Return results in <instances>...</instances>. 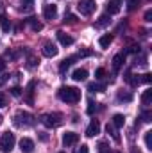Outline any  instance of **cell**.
Instances as JSON below:
<instances>
[{
	"label": "cell",
	"mask_w": 152,
	"mask_h": 153,
	"mask_svg": "<svg viewBox=\"0 0 152 153\" xmlns=\"http://www.w3.org/2000/svg\"><path fill=\"white\" fill-rule=\"evenodd\" d=\"M57 96L61 102L65 103H77L81 100V91L77 87H70V85H63L59 91H57Z\"/></svg>",
	"instance_id": "obj_1"
},
{
	"label": "cell",
	"mask_w": 152,
	"mask_h": 153,
	"mask_svg": "<svg viewBox=\"0 0 152 153\" xmlns=\"http://www.w3.org/2000/svg\"><path fill=\"white\" fill-rule=\"evenodd\" d=\"M41 123L47 128H57V126L63 125V114H59V112H47V114L41 116Z\"/></svg>",
	"instance_id": "obj_2"
},
{
	"label": "cell",
	"mask_w": 152,
	"mask_h": 153,
	"mask_svg": "<svg viewBox=\"0 0 152 153\" xmlns=\"http://www.w3.org/2000/svg\"><path fill=\"white\" fill-rule=\"evenodd\" d=\"M14 125L16 126H32L34 125V116L29 114V112H23V111H18L14 114Z\"/></svg>",
	"instance_id": "obj_3"
},
{
	"label": "cell",
	"mask_w": 152,
	"mask_h": 153,
	"mask_svg": "<svg viewBox=\"0 0 152 153\" xmlns=\"http://www.w3.org/2000/svg\"><path fill=\"white\" fill-rule=\"evenodd\" d=\"M14 143H16V139H14V134H11V132H5V134H2V137H0V150H2L4 153L13 152V148H14Z\"/></svg>",
	"instance_id": "obj_4"
},
{
	"label": "cell",
	"mask_w": 152,
	"mask_h": 153,
	"mask_svg": "<svg viewBox=\"0 0 152 153\" xmlns=\"http://www.w3.org/2000/svg\"><path fill=\"white\" fill-rule=\"evenodd\" d=\"M77 9H79L81 14L90 16V14L97 9V4H95V0H79V2H77Z\"/></svg>",
	"instance_id": "obj_5"
},
{
	"label": "cell",
	"mask_w": 152,
	"mask_h": 153,
	"mask_svg": "<svg viewBox=\"0 0 152 153\" xmlns=\"http://www.w3.org/2000/svg\"><path fill=\"white\" fill-rule=\"evenodd\" d=\"M43 16L47 18V20H56V16H57V5H54V4H45L43 5Z\"/></svg>",
	"instance_id": "obj_6"
},
{
	"label": "cell",
	"mask_w": 152,
	"mask_h": 153,
	"mask_svg": "<svg viewBox=\"0 0 152 153\" xmlns=\"http://www.w3.org/2000/svg\"><path fill=\"white\" fill-rule=\"evenodd\" d=\"M57 52H59V48H57V46H56L54 43L47 41V43L43 45V55H45V57L52 59V57H56V55H57Z\"/></svg>",
	"instance_id": "obj_7"
},
{
	"label": "cell",
	"mask_w": 152,
	"mask_h": 153,
	"mask_svg": "<svg viewBox=\"0 0 152 153\" xmlns=\"http://www.w3.org/2000/svg\"><path fill=\"white\" fill-rule=\"evenodd\" d=\"M20 150H22V153H32L34 152V141L29 139V137H22V141H20Z\"/></svg>",
	"instance_id": "obj_8"
},
{
	"label": "cell",
	"mask_w": 152,
	"mask_h": 153,
	"mask_svg": "<svg viewBox=\"0 0 152 153\" xmlns=\"http://www.w3.org/2000/svg\"><path fill=\"white\" fill-rule=\"evenodd\" d=\"M99 132H100V123L97 119H91V123L86 128V135L88 137H95V135H99Z\"/></svg>",
	"instance_id": "obj_9"
},
{
	"label": "cell",
	"mask_w": 152,
	"mask_h": 153,
	"mask_svg": "<svg viewBox=\"0 0 152 153\" xmlns=\"http://www.w3.org/2000/svg\"><path fill=\"white\" fill-rule=\"evenodd\" d=\"M77 141H79V134H75V132H66L63 135V144L65 146H74V144H77Z\"/></svg>",
	"instance_id": "obj_10"
},
{
	"label": "cell",
	"mask_w": 152,
	"mask_h": 153,
	"mask_svg": "<svg viewBox=\"0 0 152 153\" xmlns=\"http://www.w3.org/2000/svg\"><path fill=\"white\" fill-rule=\"evenodd\" d=\"M120 5H122V0H109V2H108V5H106V9H108V14L111 16V14L120 13Z\"/></svg>",
	"instance_id": "obj_11"
},
{
	"label": "cell",
	"mask_w": 152,
	"mask_h": 153,
	"mask_svg": "<svg viewBox=\"0 0 152 153\" xmlns=\"http://www.w3.org/2000/svg\"><path fill=\"white\" fill-rule=\"evenodd\" d=\"M123 62H125V53L122 52V53H116L113 57V70L114 71H120V68L123 66Z\"/></svg>",
	"instance_id": "obj_12"
},
{
	"label": "cell",
	"mask_w": 152,
	"mask_h": 153,
	"mask_svg": "<svg viewBox=\"0 0 152 153\" xmlns=\"http://www.w3.org/2000/svg\"><path fill=\"white\" fill-rule=\"evenodd\" d=\"M57 39H59V43H61L63 46H70V45H74V38L68 36V34H65L63 30L57 32Z\"/></svg>",
	"instance_id": "obj_13"
},
{
	"label": "cell",
	"mask_w": 152,
	"mask_h": 153,
	"mask_svg": "<svg viewBox=\"0 0 152 153\" xmlns=\"http://www.w3.org/2000/svg\"><path fill=\"white\" fill-rule=\"evenodd\" d=\"M72 78H74L75 82H84V80L88 78V71H86L84 68H79V70H75V71L72 73Z\"/></svg>",
	"instance_id": "obj_14"
},
{
	"label": "cell",
	"mask_w": 152,
	"mask_h": 153,
	"mask_svg": "<svg viewBox=\"0 0 152 153\" xmlns=\"http://www.w3.org/2000/svg\"><path fill=\"white\" fill-rule=\"evenodd\" d=\"M88 91L90 93H102V91H106V84L91 82V84H88Z\"/></svg>",
	"instance_id": "obj_15"
},
{
	"label": "cell",
	"mask_w": 152,
	"mask_h": 153,
	"mask_svg": "<svg viewBox=\"0 0 152 153\" xmlns=\"http://www.w3.org/2000/svg\"><path fill=\"white\" fill-rule=\"evenodd\" d=\"M111 125H113L114 128H122V126L125 125V116H123V114H114Z\"/></svg>",
	"instance_id": "obj_16"
},
{
	"label": "cell",
	"mask_w": 152,
	"mask_h": 153,
	"mask_svg": "<svg viewBox=\"0 0 152 153\" xmlns=\"http://www.w3.org/2000/svg\"><path fill=\"white\" fill-rule=\"evenodd\" d=\"M0 29L4 32H9L11 30V20L5 16V14H0Z\"/></svg>",
	"instance_id": "obj_17"
},
{
	"label": "cell",
	"mask_w": 152,
	"mask_h": 153,
	"mask_svg": "<svg viewBox=\"0 0 152 153\" xmlns=\"http://www.w3.org/2000/svg\"><path fill=\"white\" fill-rule=\"evenodd\" d=\"M111 43H113V36L111 34H104V36H100V39H99L100 48H109Z\"/></svg>",
	"instance_id": "obj_18"
},
{
	"label": "cell",
	"mask_w": 152,
	"mask_h": 153,
	"mask_svg": "<svg viewBox=\"0 0 152 153\" xmlns=\"http://www.w3.org/2000/svg\"><path fill=\"white\" fill-rule=\"evenodd\" d=\"M109 23H111V16H109V14H102V16L99 18V22L95 23V27L100 29V27H108Z\"/></svg>",
	"instance_id": "obj_19"
},
{
	"label": "cell",
	"mask_w": 152,
	"mask_h": 153,
	"mask_svg": "<svg viewBox=\"0 0 152 153\" xmlns=\"http://www.w3.org/2000/svg\"><path fill=\"white\" fill-rule=\"evenodd\" d=\"M75 59H77V57H68V59H65V61L59 64V71H61V73H65V71L74 64V61H75Z\"/></svg>",
	"instance_id": "obj_20"
},
{
	"label": "cell",
	"mask_w": 152,
	"mask_h": 153,
	"mask_svg": "<svg viewBox=\"0 0 152 153\" xmlns=\"http://www.w3.org/2000/svg\"><path fill=\"white\" fill-rule=\"evenodd\" d=\"M25 22H27V23H29V25H31V29H32V30H34V32H39V30H41V29H43V25H41V23H39L38 20H36V18H27V20H25Z\"/></svg>",
	"instance_id": "obj_21"
},
{
	"label": "cell",
	"mask_w": 152,
	"mask_h": 153,
	"mask_svg": "<svg viewBox=\"0 0 152 153\" xmlns=\"http://www.w3.org/2000/svg\"><path fill=\"white\" fill-rule=\"evenodd\" d=\"M141 103H143L145 107L152 105V91H150V89H147V91L141 94Z\"/></svg>",
	"instance_id": "obj_22"
},
{
	"label": "cell",
	"mask_w": 152,
	"mask_h": 153,
	"mask_svg": "<svg viewBox=\"0 0 152 153\" xmlns=\"http://www.w3.org/2000/svg\"><path fill=\"white\" fill-rule=\"evenodd\" d=\"M34 85H36V84H34V82H31V84H29V87H27V98H25V100H27V103H29V105H32V103H34V98H32V94H34Z\"/></svg>",
	"instance_id": "obj_23"
},
{
	"label": "cell",
	"mask_w": 152,
	"mask_h": 153,
	"mask_svg": "<svg viewBox=\"0 0 152 153\" xmlns=\"http://www.w3.org/2000/svg\"><path fill=\"white\" fill-rule=\"evenodd\" d=\"M116 98H118V102H132V94L127 91H120Z\"/></svg>",
	"instance_id": "obj_24"
},
{
	"label": "cell",
	"mask_w": 152,
	"mask_h": 153,
	"mask_svg": "<svg viewBox=\"0 0 152 153\" xmlns=\"http://www.w3.org/2000/svg\"><path fill=\"white\" fill-rule=\"evenodd\" d=\"M145 146H147V150L152 152V130L145 132Z\"/></svg>",
	"instance_id": "obj_25"
},
{
	"label": "cell",
	"mask_w": 152,
	"mask_h": 153,
	"mask_svg": "<svg viewBox=\"0 0 152 153\" xmlns=\"http://www.w3.org/2000/svg\"><path fill=\"white\" fill-rule=\"evenodd\" d=\"M38 64H39L38 57H34V55H29V57H27V66H29V68H36Z\"/></svg>",
	"instance_id": "obj_26"
},
{
	"label": "cell",
	"mask_w": 152,
	"mask_h": 153,
	"mask_svg": "<svg viewBox=\"0 0 152 153\" xmlns=\"http://www.w3.org/2000/svg\"><path fill=\"white\" fill-rule=\"evenodd\" d=\"M106 130H108V134H111V135H113V139L116 141V143H120V137H118V134L114 132V126H113V125H109V123H108Z\"/></svg>",
	"instance_id": "obj_27"
},
{
	"label": "cell",
	"mask_w": 152,
	"mask_h": 153,
	"mask_svg": "<svg viewBox=\"0 0 152 153\" xmlns=\"http://www.w3.org/2000/svg\"><path fill=\"white\" fill-rule=\"evenodd\" d=\"M97 105H99V103H93V102L90 100V102H88V111H86V112H88L90 116L93 114V112H97V111H99V107H97Z\"/></svg>",
	"instance_id": "obj_28"
},
{
	"label": "cell",
	"mask_w": 152,
	"mask_h": 153,
	"mask_svg": "<svg viewBox=\"0 0 152 153\" xmlns=\"http://www.w3.org/2000/svg\"><path fill=\"white\" fill-rule=\"evenodd\" d=\"M140 117H141V121H145V123H150V121H152V112H150V111H143Z\"/></svg>",
	"instance_id": "obj_29"
},
{
	"label": "cell",
	"mask_w": 152,
	"mask_h": 153,
	"mask_svg": "<svg viewBox=\"0 0 152 153\" xmlns=\"http://www.w3.org/2000/svg\"><path fill=\"white\" fill-rule=\"evenodd\" d=\"M111 150H109V146H108V143H99V153H109Z\"/></svg>",
	"instance_id": "obj_30"
},
{
	"label": "cell",
	"mask_w": 152,
	"mask_h": 153,
	"mask_svg": "<svg viewBox=\"0 0 152 153\" xmlns=\"http://www.w3.org/2000/svg\"><path fill=\"white\" fill-rule=\"evenodd\" d=\"M104 76H106V70H104V68H99V70L95 71V78H97V80H102Z\"/></svg>",
	"instance_id": "obj_31"
},
{
	"label": "cell",
	"mask_w": 152,
	"mask_h": 153,
	"mask_svg": "<svg viewBox=\"0 0 152 153\" xmlns=\"http://www.w3.org/2000/svg\"><path fill=\"white\" fill-rule=\"evenodd\" d=\"M65 23H75L77 22V16H74V14H65V20H63Z\"/></svg>",
	"instance_id": "obj_32"
},
{
	"label": "cell",
	"mask_w": 152,
	"mask_h": 153,
	"mask_svg": "<svg viewBox=\"0 0 152 153\" xmlns=\"http://www.w3.org/2000/svg\"><path fill=\"white\" fill-rule=\"evenodd\" d=\"M138 5H140V0H129V5L127 7H129V11H134Z\"/></svg>",
	"instance_id": "obj_33"
},
{
	"label": "cell",
	"mask_w": 152,
	"mask_h": 153,
	"mask_svg": "<svg viewBox=\"0 0 152 153\" xmlns=\"http://www.w3.org/2000/svg\"><path fill=\"white\" fill-rule=\"evenodd\" d=\"M140 82H143V84H150V82H152V76H150V73H145V75H141V78H140Z\"/></svg>",
	"instance_id": "obj_34"
},
{
	"label": "cell",
	"mask_w": 152,
	"mask_h": 153,
	"mask_svg": "<svg viewBox=\"0 0 152 153\" xmlns=\"http://www.w3.org/2000/svg\"><path fill=\"white\" fill-rule=\"evenodd\" d=\"M75 153H90V148L86 144H81V148H77Z\"/></svg>",
	"instance_id": "obj_35"
},
{
	"label": "cell",
	"mask_w": 152,
	"mask_h": 153,
	"mask_svg": "<svg viewBox=\"0 0 152 153\" xmlns=\"http://www.w3.org/2000/svg\"><path fill=\"white\" fill-rule=\"evenodd\" d=\"M127 52H129V53H136V52H140V46H138V45H131V46L127 48Z\"/></svg>",
	"instance_id": "obj_36"
},
{
	"label": "cell",
	"mask_w": 152,
	"mask_h": 153,
	"mask_svg": "<svg viewBox=\"0 0 152 153\" xmlns=\"http://www.w3.org/2000/svg\"><path fill=\"white\" fill-rule=\"evenodd\" d=\"M7 105V96L4 93H0V107H5Z\"/></svg>",
	"instance_id": "obj_37"
},
{
	"label": "cell",
	"mask_w": 152,
	"mask_h": 153,
	"mask_svg": "<svg viewBox=\"0 0 152 153\" xmlns=\"http://www.w3.org/2000/svg\"><path fill=\"white\" fill-rule=\"evenodd\" d=\"M11 94H13V96H20V94H22V89H20V87H13V89H11Z\"/></svg>",
	"instance_id": "obj_38"
},
{
	"label": "cell",
	"mask_w": 152,
	"mask_h": 153,
	"mask_svg": "<svg viewBox=\"0 0 152 153\" xmlns=\"http://www.w3.org/2000/svg\"><path fill=\"white\" fill-rule=\"evenodd\" d=\"M88 55H91V50H81L79 52V57H88Z\"/></svg>",
	"instance_id": "obj_39"
},
{
	"label": "cell",
	"mask_w": 152,
	"mask_h": 153,
	"mask_svg": "<svg viewBox=\"0 0 152 153\" xmlns=\"http://www.w3.org/2000/svg\"><path fill=\"white\" fill-rule=\"evenodd\" d=\"M145 22H152V11H150V9L145 13Z\"/></svg>",
	"instance_id": "obj_40"
},
{
	"label": "cell",
	"mask_w": 152,
	"mask_h": 153,
	"mask_svg": "<svg viewBox=\"0 0 152 153\" xmlns=\"http://www.w3.org/2000/svg\"><path fill=\"white\" fill-rule=\"evenodd\" d=\"M39 139H41V141H48V135H47L45 132H39Z\"/></svg>",
	"instance_id": "obj_41"
},
{
	"label": "cell",
	"mask_w": 152,
	"mask_h": 153,
	"mask_svg": "<svg viewBox=\"0 0 152 153\" xmlns=\"http://www.w3.org/2000/svg\"><path fill=\"white\" fill-rule=\"evenodd\" d=\"M4 70H5V61H4V59L0 57V73H2Z\"/></svg>",
	"instance_id": "obj_42"
},
{
	"label": "cell",
	"mask_w": 152,
	"mask_h": 153,
	"mask_svg": "<svg viewBox=\"0 0 152 153\" xmlns=\"http://www.w3.org/2000/svg\"><path fill=\"white\" fill-rule=\"evenodd\" d=\"M131 153H141V152H140V150H138L136 146H132V148H131Z\"/></svg>",
	"instance_id": "obj_43"
},
{
	"label": "cell",
	"mask_w": 152,
	"mask_h": 153,
	"mask_svg": "<svg viewBox=\"0 0 152 153\" xmlns=\"http://www.w3.org/2000/svg\"><path fill=\"white\" fill-rule=\"evenodd\" d=\"M32 2H34V0H22V4H27V5H31Z\"/></svg>",
	"instance_id": "obj_44"
},
{
	"label": "cell",
	"mask_w": 152,
	"mask_h": 153,
	"mask_svg": "<svg viewBox=\"0 0 152 153\" xmlns=\"http://www.w3.org/2000/svg\"><path fill=\"white\" fill-rule=\"evenodd\" d=\"M5 80H7V76H2V78H0V85H2V84H4Z\"/></svg>",
	"instance_id": "obj_45"
},
{
	"label": "cell",
	"mask_w": 152,
	"mask_h": 153,
	"mask_svg": "<svg viewBox=\"0 0 152 153\" xmlns=\"http://www.w3.org/2000/svg\"><path fill=\"white\" fill-rule=\"evenodd\" d=\"M109 153H122V152H109Z\"/></svg>",
	"instance_id": "obj_46"
},
{
	"label": "cell",
	"mask_w": 152,
	"mask_h": 153,
	"mask_svg": "<svg viewBox=\"0 0 152 153\" xmlns=\"http://www.w3.org/2000/svg\"><path fill=\"white\" fill-rule=\"evenodd\" d=\"M59 153H65V152H59Z\"/></svg>",
	"instance_id": "obj_47"
},
{
	"label": "cell",
	"mask_w": 152,
	"mask_h": 153,
	"mask_svg": "<svg viewBox=\"0 0 152 153\" xmlns=\"http://www.w3.org/2000/svg\"><path fill=\"white\" fill-rule=\"evenodd\" d=\"M0 121H2V117H0Z\"/></svg>",
	"instance_id": "obj_48"
}]
</instances>
